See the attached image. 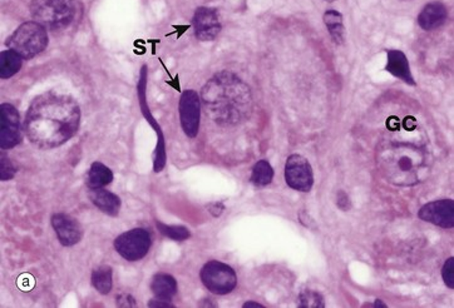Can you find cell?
Listing matches in <instances>:
<instances>
[{
    "label": "cell",
    "mask_w": 454,
    "mask_h": 308,
    "mask_svg": "<svg viewBox=\"0 0 454 308\" xmlns=\"http://www.w3.org/2000/svg\"><path fill=\"white\" fill-rule=\"evenodd\" d=\"M80 122V106L72 97L47 92L38 96L28 108L24 131L38 148L53 149L77 133Z\"/></svg>",
    "instance_id": "cell-1"
},
{
    "label": "cell",
    "mask_w": 454,
    "mask_h": 308,
    "mask_svg": "<svg viewBox=\"0 0 454 308\" xmlns=\"http://www.w3.org/2000/svg\"><path fill=\"white\" fill-rule=\"evenodd\" d=\"M201 99L206 114L220 126L230 127L246 121L252 112L250 87L231 72H220L203 85Z\"/></svg>",
    "instance_id": "cell-2"
},
{
    "label": "cell",
    "mask_w": 454,
    "mask_h": 308,
    "mask_svg": "<svg viewBox=\"0 0 454 308\" xmlns=\"http://www.w3.org/2000/svg\"><path fill=\"white\" fill-rule=\"evenodd\" d=\"M377 165L387 181L401 187L422 183L432 170V160L427 149L396 142L379 149Z\"/></svg>",
    "instance_id": "cell-3"
},
{
    "label": "cell",
    "mask_w": 454,
    "mask_h": 308,
    "mask_svg": "<svg viewBox=\"0 0 454 308\" xmlns=\"http://www.w3.org/2000/svg\"><path fill=\"white\" fill-rule=\"evenodd\" d=\"M75 0H32L31 3L34 21L52 31L68 27L75 19Z\"/></svg>",
    "instance_id": "cell-4"
},
{
    "label": "cell",
    "mask_w": 454,
    "mask_h": 308,
    "mask_svg": "<svg viewBox=\"0 0 454 308\" xmlns=\"http://www.w3.org/2000/svg\"><path fill=\"white\" fill-rule=\"evenodd\" d=\"M8 48L19 54L23 59H32L42 53L48 45L47 28H44L38 21L23 23L16 28L6 40Z\"/></svg>",
    "instance_id": "cell-5"
},
{
    "label": "cell",
    "mask_w": 454,
    "mask_h": 308,
    "mask_svg": "<svg viewBox=\"0 0 454 308\" xmlns=\"http://www.w3.org/2000/svg\"><path fill=\"white\" fill-rule=\"evenodd\" d=\"M203 286L210 292L219 296L229 295L235 290L237 285V276L235 271L220 260H210L200 273Z\"/></svg>",
    "instance_id": "cell-6"
},
{
    "label": "cell",
    "mask_w": 454,
    "mask_h": 308,
    "mask_svg": "<svg viewBox=\"0 0 454 308\" xmlns=\"http://www.w3.org/2000/svg\"><path fill=\"white\" fill-rule=\"evenodd\" d=\"M151 243L150 233L146 229H134L114 239V248L124 260L137 262L148 253Z\"/></svg>",
    "instance_id": "cell-7"
},
{
    "label": "cell",
    "mask_w": 454,
    "mask_h": 308,
    "mask_svg": "<svg viewBox=\"0 0 454 308\" xmlns=\"http://www.w3.org/2000/svg\"><path fill=\"white\" fill-rule=\"evenodd\" d=\"M285 181L295 191L310 192L314 173L309 160L300 154H291L285 165Z\"/></svg>",
    "instance_id": "cell-8"
},
{
    "label": "cell",
    "mask_w": 454,
    "mask_h": 308,
    "mask_svg": "<svg viewBox=\"0 0 454 308\" xmlns=\"http://www.w3.org/2000/svg\"><path fill=\"white\" fill-rule=\"evenodd\" d=\"M200 113H201V101L196 92L190 91L182 93L180 99V121L182 129L190 138H195L200 128Z\"/></svg>",
    "instance_id": "cell-9"
},
{
    "label": "cell",
    "mask_w": 454,
    "mask_h": 308,
    "mask_svg": "<svg viewBox=\"0 0 454 308\" xmlns=\"http://www.w3.org/2000/svg\"><path fill=\"white\" fill-rule=\"evenodd\" d=\"M195 35L202 42H211L221 32L219 11L215 8L200 6L195 11L193 19Z\"/></svg>",
    "instance_id": "cell-10"
},
{
    "label": "cell",
    "mask_w": 454,
    "mask_h": 308,
    "mask_svg": "<svg viewBox=\"0 0 454 308\" xmlns=\"http://www.w3.org/2000/svg\"><path fill=\"white\" fill-rule=\"evenodd\" d=\"M418 217L442 229H452L454 226V202L452 199H439L427 203L418 212Z\"/></svg>",
    "instance_id": "cell-11"
},
{
    "label": "cell",
    "mask_w": 454,
    "mask_h": 308,
    "mask_svg": "<svg viewBox=\"0 0 454 308\" xmlns=\"http://www.w3.org/2000/svg\"><path fill=\"white\" fill-rule=\"evenodd\" d=\"M1 121H0V147L1 149L14 148L22 139L19 114L16 108L4 103L1 104Z\"/></svg>",
    "instance_id": "cell-12"
},
{
    "label": "cell",
    "mask_w": 454,
    "mask_h": 308,
    "mask_svg": "<svg viewBox=\"0 0 454 308\" xmlns=\"http://www.w3.org/2000/svg\"><path fill=\"white\" fill-rule=\"evenodd\" d=\"M146 80H147V67L144 65V67H142L139 83V103H141V108H142L144 117L147 118V122L151 123V126L156 129V133L158 134V144L156 147L153 170H155L156 173H160L161 170H163L165 165H166V147H165V139H163V136H162L160 126L155 122V118L151 116L148 106H147V103H146Z\"/></svg>",
    "instance_id": "cell-13"
},
{
    "label": "cell",
    "mask_w": 454,
    "mask_h": 308,
    "mask_svg": "<svg viewBox=\"0 0 454 308\" xmlns=\"http://www.w3.org/2000/svg\"><path fill=\"white\" fill-rule=\"evenodd\" d=\"M52 226L62 245L70 247L80 243L83 231L75 218L65 213H57L52 217Z\"/></svg>",
    "instance_id": "cell-14"
},
{
    "label": "cell",
    "mask_w": 454,
    "mask_h": 308,
    "mask_svg": "<svg viewBox=\"0 0 454 308\" xmlns=\"http://www.w3.org/2000/svg\"><path fill=\"white\" fill-rule=\"evenodd\" d=\"M448 19V11L447 6L441 1H431L423 8L421 14L418 16V24L419 27L431 32L442 27Z\"/></svg>",
    "instance_id": "cell-15"
},
{
    "label": "cell",
    "mask_w": 454,
    "mask_h": 308,
    "mask_svg": "<svg viewBox=\"0 0 454 308\" xmlns=\"http://www.w3.org/2000/svg\"><path fill=\"white\" fill-rule=\"evenodd\" d=\"M388 55V63L385 70L389 72L390 75H394L396 78L403 80L404 83L409 85H416V80L411 75V65L408 62L406 54L401 50H387Z\"/></svg>",
    "instance_id": "cell-16"
},
{
    "label": "cell",
    "mask_w": 454,
    "mask_h": 308,
    "mask_svg": "<svg viewBox=\"0 0 454 308\" xmlns=\"http://www.w3.org/2000/svg\"><path fill=\"white\" fill-rule=\"evenodd\" d=\"M90 199L99 211L106 213L111 217H116L121 209V199L112 192L106 191L103 188L90 189Z\"/></svg>",
    "instance_id": "cell-17"
},
{
    "label": "cell",
    "mask_w": 454,
    "mask_h": 308,
    "mask_svg": "<svg viewBox=\"0 0 454 308\" xmlns=\"http://www.w3.org/2000/svg\"><path fill=\"white\" fill-rule=\"evenodd\" d=\"M151 291L156 298L171 301L177 293V282L171 275L157 273L151 282Z\"/></svg>",
    "instance_id": "cell-18"
},
{
    "label": "cell",
    "mask_w": 454,
    "mask_h": 308,
    "mask_svg": "<svg viewBox=\"0 0 454 308\" xmlns=\"http://www.w3.org/2000/svg\"><path fill=\"white\" fill-rule=\"evenodd\" d=\"M113 181L112 170L101 162H94L87 175V186L90 189L103 188Z\"/></svg>",
    "instance_id": "cell-19"
},
{
    "label": "cell",
    "mask_w": 454,
    "mask_h": 308,
    "mask_svg": "<svg viewBox=\"0 0 454 308\" xmlns=\"http://www.w3.org/2000/svg\"><path fill=\"white\" fill-rule=\"evenodd\" d=\"M324 23H325L328 32L330 34L333 40L337 45H340L344 43V21H342V16L340 11L335 9H328L324 13Z\"/></svg>",
    "instance_id": "cell-20"
},
{
    "label": "cell",
    "mask_w": 454,
    "mask_h": 308,
    "mask_svg": "<svg viewBox=\"0 0 454 308\" xmlns=\"http://www.w3.org/2000/svg\"><path fill=\"white\" fill-rule=\"evenodd\" d=\"M22 57L14 50H3L0 53V78L9 79L22 68Z\"/></svg>",
    "instance_id": "cell-21"
},
{
    "label": "cell",
    "mask_w": 454,
    "mask_h": 308,
    "mask_svg": "<svg viewBox=\"0 0 454 308\" xmlns=\"http://www.w3.org/2000/svg\"><path fill=\"white\" fill-rule=\"evenodd\" d=\"M92 285L98 292L107 295L112 290V268L109 266L97 267L92 272Z\"/></svg>",
    "instance_id": "cell-22"
},
{
    "label": "cell",
    "mask_w": 454,
    "mask_h": 308,
    "mask_svg": "<svg viewBox=\"0 0 454 308\" xmlns=\"http://www.w3.org/2000/svg\"><path fill=\"white\" fill-rule=\"evenodd\" d=\"M274 178V170L267 160H261L254 165L252 182L257 187L269 186Z\"/></svg>",
    "instance_id": "cell-23"
},
{
    "label": "cell",
    "mask_w": 454,
    "mask_h": 308,
    "mask_svg": "<svg viewBox=\"0 0 454 308\" xmlns=\"http://www.w3.org/2000/svg\"><path fill=\"white\" fill-rule=\"evenodd\" d=\"M156 226L158 227L161 233L173 241H186L191 237L188 229L183 226H167V224H161L158 221H156Z\"/></svg>",
    "instance_id": "cell-24"
},
{
    "label": "cell",
    "mask_w": 454,
    "mask_h": 308,
    "mask_svg": "<svg viewBox=\"0 0 454 308\" xmlns=\"http://www.w3.org/2000/svg\"><path fill=\"white\" fill-rule=\"evenodd\" d=\"M325 307L324 297L320 293L313 290H305L300 293L299 308H323Z\"/></svg>",
    "instance_id": "cell-25"
},
{
    "label": "cell",
    "mask_w": 454,
    "mask_h": 308,
    "mask_svg": "<svg viewBox=\"0 0 454 308\" xmlns=\"http://www.w3.org/2000/svg\"><path fill=\"white\" fill-rule=\"evenodd\" d=\"M16 167L13 165L11 160L6 158L1 154V160H0V180L1 181H9L14 175H16Z\"/></svg>",
    "instance_id": "cell-26"
},
{
    "label": "cell",
    "mask_w": 454,
    "mask_h": 308,
    "mask_svg": "<svg viewBox=\"0 0 454 308\" xmlns=\"http://www.w3.org/2000/svg\"><path fill=\"white\" fill-rule=\"evenodd\" d=\"M442 277H443L445 286L454 290V257H450L445 260L443 268H442Z\"/></svg>",
    "instance_id": "cell-27"
},
{
    "label": "cell",
    "mask_w": 454,
    "mask_h": 308,
    "mask_svg": "<svg viewBox=\"0 0 454 308\" xmlns=\"http://www.w3.org/2000/svg\"><path fill=\"white\" fill-rule=\"evenodd\" d=\"M34 283H36L34 277L32 275H29V273H24V275L18 278V287L21 288L24 292L31 291L34 287Z\"/></svg>",
    "instance_id": "cell-28"
},
{
    "label": "cell",
    "mask_w": 454,
    "mask_h": 308,
    "mask_svg": "<svg viewBox=\"0 0 454 308\" xmlns=\"http://www.w3.org/2000/svg\"><path fill=\"white\" fill-rule=\"evenodd\" d=\"M337 206L340 208L342 211H349L352 208V203H350V198L347 196V193L344 191H339L337 196Z\"/></svg>",
    "instance_id": "cell-29"
},
{
    "label": "cell",
    "mask_w": 454,
    "mask_h": 308,
    "mask_svg": "<svg viewBox=\"0 0 454 308\" xmlns=\"http://www.w3.org/2000/svg\"><path fill=\"white\" fill-rule=\"evenodd\" d=\"M117 304L119 307H134L136 301L129 295H121V296L117 297Z\"/></svg>",
    "instance_id": "cell-30"
},
{
    "label": "cell",
    "mask_w": 454,
    "mask_h": 308,
    "mask_svg": "<svg viewBox=\"0 0 454 308\" xmlns=\"http://www.w3.org/2000/svg\"><path fill=\"white\" fill-rule=\"evenodd\" d=\"M150 307H163V308H173L175 306L172 304L168 299H161V298H155V299H151L148 303Z\"/></svg>",
    "instance_id": "cell-31"
},
{
    "label": "cell",
    "mask_w": 454,
    "mask_h": 308,
    "mask_svg": "<svg viewBox=\"0 0 454 308\" xmlns=\"http://www.w3.org/2000/svg\"><path fill=\"white\" fill-rule=\"evenodd\" d=\"M249 307H259V308H262L264 307V306H262V304H260V303H256V302H246L245 304H244V308H249Z\"/></svg>",
    "instance_id": "cell-32"
},
{
    "label": "cell",
    "mask_w": 454,
    "mask_h": 308,
    "mask_svg": "<svg viewBox=\"0 0 454 308\" xmlns=\"http://www.w3.org/2000/svg\"><path fill=\"white\" fill-rule=\"evenodd\" d=\"M374 307H383V308H385V307H387V304H384V303L382 302V301H380V299H377V301H375V303H374Z\"/></svg>",
    "instance_id": "cell-33"
},
{
    "label": "cell",
    "mask_w": 454,
    "mask_h": 308,
    "mask_svg": "<svg viewBox=\"0 0 454 308\" xmlns=\"http://www.w3.org/2000/svg\"><path fill=\"white\" fill-rule=\"evenodd\" d=\"M325 1H328V3H334L335 0H325Z\"/></svg>",
    "instance_id": "cell-34"
}]
</instances>
